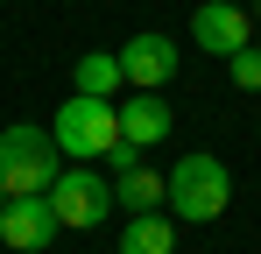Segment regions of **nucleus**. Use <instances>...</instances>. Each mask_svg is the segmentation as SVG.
I'll return each instance as SVG.
<instances>
[{"label":"nucleus","mask_w":261,"mask_h":254,"mask_svg":"<svg viewBox=\"0 0 261 254\" xmlns=\"http://www.w3.org/2000/svg\"><path fill=\"white\" fill-rule=\"evenodd\" d=\"M64 176V148L49 127H7L0 134V191L7 198H49V184Z\"/></svg>","instance_id":"nucleus-1"},{"label":"nucleus","mask_w":261,"mask_h":254,"mask_svg":"<svg viewBox=\"0 0 261 254\" xmlns=\"http://www.w3.org/2000/svg\"><path fill=\"white\" fill-rule=\"evenodd\" d=\"M226 198H233V176H226L219 156H184V163L170 169V219H176V226H205V219H219Z\"/></svg>","instance_id":"nucleus-2"},{"label":"nucleus","mask_w":261,"mask_h":254,"mask_svg":"<svg viewBox=\"0 0 261 254\" xmlns=\"http://www.w3.org/2000/svg\"><path fill=\"white\" fill-rule=\"evenodd\" d=\"M49 134H57V148L78 156V163L113 156V141H120V106H113V99H85V92H71V99L57 106Z\"/></svg>","instance_id":"nucleus-3"},{"label":"nucleus","mask_w":261,"mask_h":254,"mask_svg":"<svg viewBox=\"0 0 261 254\" xmlns=\"http://www.w3.org/2000/svg\"><path fill=\"white\" fill-rule=\"evenodd\" d=\"M113 205H120V198H113V184H106V176H92L85 163L64 169V176L49 184V212H57V226H78V233H85V226H99Z\"/></svg>","instance_id":"nucleus-4"},{"label":"nucleus","mask_w":261,"mask_h":254,"mask_svg":"<svg viewBox=\"0 0 261 254\" xmlns=\"http://www.w3.org/2000/svg\"><path fill=\"white\" fill-rule=\"evenodd\" d=\"M191 42H198L205 57H240V49H247V7L205 0V7L191 14Z\"/></svg>","instance_id":"nucleus-5"},{"label":"nucleus","mask_w":261,"mask_h":254,"mask_svg":"<svg viewBox=\"0 0 261 254\" xmlns=\"http://www.w3.org/2000/svg\"><path fill=\"white\" fill-rule=\"evenodd\" d=\"M120 71H127L134 92H155V85L176 78V42L155 36V29H141V36H127V49H120Z\"/></svg>","instance_id":"nucleus-6"},{"label":"nucleus","mask_w":261,"mask_h":254,"mask_svg":"<svg viewBox=\"0 0 261 254\" xmlns=\"http://www.w3.org/2000/svg\"><path fill=\"white\" fill-rule=\"evenodd\" d=\"M0 240L21 254H43L49 240H57V212H49V198H7V212H0Z\"/></svg>","instance_id":"nucleus-7"},{"label":"nucleus","mask_w":261,"mask_h":254,"mask_svg":"<svg viewBox=\"0 0 261 254\" xmlns=\"http://www.w3.org/2000/svg\"><path fill=\"white\" fill-rule=\"evenodd\" d=\"M170 127H176V113H170L163 92H134L127 106H120V141H134V156L155 148V141H170Z\"/></svg>","instance_id":"nucleus-8"},{"label":"nucleus","mask_w":261,"mask_h":254,"mask_svg":"<svg viewBox=\"0 0 261 254\" xmlns=\"http://www.w3.org/2000/svg\"><path fill=\"white\" fill-rule=\"evenodd\" d=\"M120 254H176V219H163V212H134L127 233H120Z\"/></svg>","instance_id":"nucleus-9"},{"label":"nucleus","mask_w":261,"mask_h":254,"mask_svg":"<svg viewBox=\"0 0 261 254\" xmlns=\"http://www.w3.org/2000/svg\"><path fill=\"white\" fill-rule=\"evenodd\" d=\"M120 85H127L120 49H85V57H78V92H85V99H113Z\"/></svg>","instance_id":"nucleus-10"},{"label":"nucleus","mask_w":261,"mask_h":254,"mask_svg":"<svg viewBox=\"0 0 261 254\" xmlns=\"http://www.w3.org/2000/svg\"><path fill=\"white\" fill-rule=\"evenodd\" d=\"M113 198L127 205V219H134V212H155V205H170V176H155V169H141V163H134L127 176L113 184Z\"/></svg>","instance_id":"nucleus-11"},{"label":"nucleus","mask_w":261,"mask_h":254,"mask_svg":"<svg viewBox=\"0 0 261 254\" xmlns=\"http://www.w3.org/2000/svg\"><path fill=\"white\" fill-rule=\"evenodd\" d=\"M226 64H233V85H240V92H261V49L254 42H247L240 57H226Z\"/></svg>","instance_id":"nucleus-12"},{"label":"nucleus","mask_w":261,"mask_h":254,"mask_svg":"<svg viewBox=\"0 0 261 254\" xmlns=\"http://www.w3.org/2000/svg\"><path fill=\"white\" fill-rule=\"evenodd\" d=\"M0 212H7V191H0Z\"/></svg>","instance_id":"nucleus-13"},{"label":"nucleus","mask_w":261,"mask_h":254,"mask_svg":"<svg viewBox=\"0 0 261 254\" xmlns=\"http://www.w3.org/2000/svg\"><path fill=\"white\" fill-rule=\"evenodd\" d=\"M254 7H261V0H254Z\"/></svg>","instance_id":"nucleus-14"}]
</instances>
